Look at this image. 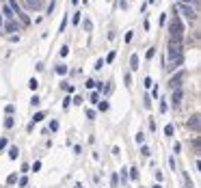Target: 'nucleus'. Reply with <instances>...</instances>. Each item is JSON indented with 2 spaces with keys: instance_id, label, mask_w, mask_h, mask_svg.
Returning <instances> with one entry per match:
<instances>
[{
  "instance_id": "f257e3e1",
  "label": "nucleus",
  "mask_w": 201,
  "mask_h": 188,
  "mask_svg": "<svg viewBox=\"0 0 201 188\" xmlns=\"http://www.w3.org/2000/svg\"><path fill=\"white\" fill-rule=\"evenodd\" d=\"M167 58H169V67L167 69H177L184 61V54H182V44H169V50H167Z\"/></svg>"
},
{
  "instance_id": "f03ea898",
  "label": "nucleus",
  "mask_w": 201,
  "mask_h": 188,
  "mask_svg": "<svg viewBox=\"0 0 201 188\" xmlns=\"http://www.w3.org/2000/svg\"><path fill=\"white\" fill-rule=\"evenodd\" d=\"M169 33H171V41L173 44H182V37H184V26L180 22L177 15H173L171 24H169Z\"/></svg>"
},
{
  "instance_id": "7ed1b4c3",
  "label": "nucleus",
  "mask_w": 201,
  "mask_h": 188,
  "mask_svg": "<svg viewBox=\"0 0 201 188\" xmlns=\"http://www.w3.org/2000/svg\"><path fill=\"white\" fill-rule=\"evenodd\" d=\"M184 78H186V71H177L171 80H169V87H171V91L173 89H182V82H184Z\"/></svg>"
},
{
  "instance_id": "20e7f679",
  "label": "nucleus",
  "mask_w": 201,
  "mask_h": 188,
  "mask_svg": "<svg viewBox=\"0 0 201 188\" xmlns=\"http://www.w3.org/2000/svg\"><path fill=\"white\" fill-rule=\"evenodd\" d=\"M180 11L188 17V20H197L199 15H197V11H195V7H190V4H184V2H180Z\"/></svg>"
},
{
  "instance_id": "39448f33",
  "label": "nucleus",
  "mask_w": 201,
  "mask_h": 188,
  "mask_svg": "<svg viewBox=\"0 0 201 188\" xmlns=\"http://www.w3.org/2000/svg\"><path fill=\"white\" fill-rule=\"evenodd\" d=\"M186 126L193 130V132H199V126H201V121H199V115H193L188 121H186Z\"/></svg>"
},
{
  "instance_id": "423d86ee",
  "label": "nucleus",
  "mask_w": 201,
  "mask_h": 188,
  "mask_svg": "<svg viewBox=\"0 0 201 188\" xmlns=\"http://www.w3.org/2000/svg\"><path fill=\"white\" fill-rule=\"evenodd\" d=\"M4 30H7V33H15V30H20V24H17L15 20H9V22L4 24Z\"/></svg>"
},
{
  "instance_id": "0eeeda50",
  "label": "nucleus",
  "mask_w": 201,
  "mask_h": 188,
  "mask_svg": "<svg viewBox=\"0 0 201 188\" xmlns=\"http://www.w3.org/2000/svg\"><path fill=\"white\" fill-rule=\"evenodd\" d=\"M182 97H184V93H182V89H173V97H171L173 106H177V104L182 102Z\"/></svg>"
},
{
  "instance_id": "6e6552de",
  "label": "nucleus",
  "mask_w": 201,
  "mask_h": 188,
  "mask_svg": "<svg viewBox=\"0 0 201 188\" xmlns=\"http://www.w3.org/2000/svg\"><path fill=\"white\" fill-rule=\"evenodd\" d=\"M24 2H26V7H30V9H35V11H39L41 4H43L41 0H24Z\"/></svg>"
},
{
  "instance_id": "1a4fd4ad",
  "label": "nucleus",
  "mask_w": 201,
  "mask_h": 188,
  "mask_svg": "<svg viewBox=\"0 0 201 188\" xmlns=\"http://www.w3.org/2000/svg\"><path fill=\"white\" fill-rule=\"evenodd\" d=\"M130 69H132V71L139 69V54H132V56H130Z\"/></svg>"
},
{
  "instance_id": "9d476101",
  "label": "nucleus",
  "mask_w": 201,
  "mask_h": 188,
  "mask_svg": "<svg viewBox=\"0 0 201 188\" xmlns=\"http://www.w3.org/2000/svg\"><path fill=\"white\" fill-rule=\"evenodd\" d=\"M2 13H4V17H9V20H13V17H15V15H13V11H11V7H9V4H4V7H2Z\"/></svg>"
},
{
  "instance_id": "9b49d317",
  "label": "nucleus",
  "mask_w": 201,
  "mask_h": 188,
  "mask_svg": "<svg viewBox=\"0 0 201 188\" xmlns=\"http://www.w3.org/2000/svg\"><path fill=\"white\" fill-rule=\"evenodd\" d=\"M13 126H15V119H13L11 115H7V119H4V128L9 130V128H13Z\"/></svg>"
},
{
  "instance_id": "f8f14e48",
  "label": "nucleus",
  "mask_w": 201,
  "mask_h": 188,
  "mask_svg": "<svg viewBox=\"0 0 201 188\" xmlns=\"http://www.w3.org/2000/svg\"><path fill=\"white\" fill-rule=\"evenodd\" d=\"M17 154H20L17 147H9V158H11V160H17Z\"/></svg>"
},
{
  "instance_id": "ddd939ff",
  "label": "nucleus",
  "mask_w": 201,
  "mask_h": 188,
  "mask_svg": "<svg viewBox=\"0 0 201 188\" xmlns=\"http://www.w3.org/2000/svg\"><path fill=\"white\" fill-rule=\"evenodd\" d=\"M46 119V112H35V117H33V123H39V121H43Z\"/></svg>"
},
{
  "instance_id": "4468645a",
  "label": "nucleus",
  "mask_w": 201,
  "mask_h": 188,
  "mask_svg": "<svg viewBox=\"0 0 201 188\" xmlns=\"http://www.w3.org/2000/svg\"><path fill=\"white\" fill-rule=\"evenodd\" d=\"M173 132H175L173 123H167V126H164V134H167V136H173Z\"/></svg>"
},
{
  "instance_id": "2eb2a0df",
  "label": "nucleus",
  "mask_w": 201,
  "mask_h": 188,
  "mask_svg": "<svg viewBox=\"0 0 201 188\" xmlns=\"http://www.w3.org/2000/svg\"><path fill=\"white\" fill-rule=\"evenodd\" d=\"M56 74L58 76H65L67 74V65H56Z\"/></svg>"
},
{
  "instance_id": "dca6fc26",
  "label": "nucleus",
  "mask_w": 201,
  "mask_h": 188,
  "mask_svg": "<svg viewBox=\"0 0 201 188\" xmlns=\"http://www.w3.org/2000/svg\"><path fill=\"white\" fill-rule=\"evenodd\" d=\"M134 141H136V145H143V143H145V134H143V132H139V134L134 136Z\"/></svg>"
},
{
  "instance_id": "f3484780",
  "label": "nucleus",
  "mask_w": 201,
  "mask_h": 188,
  "mask_svg": "<svg viewBox=\"0 0 201 188\" xmlns=\"http://www.w3.org/2000/svg\"><path fill=\"white\" fill-rule=\"evenodd\" d=\"M28 87H30V89L35 91V89L39 87V80H37V78H30V80H28Z\"/></svg>"
},
{
  "instance_id": "a211bd4d",
  "label": "nucleus",
  "mask_w": 201,
  "mask_h": 188,
  "mask_svg": "<svg viewBox=\"0 0 201 188\" xmlns=\"http://www.w3.org/2000/svg\"><path fill=\"white\" fill-rule=\"evenodd\" d=\"M141 154H143V156H145V158H147V156H151L149 147H147V145H141Z\"/></svg>"
},
{
  "instance_id": "6ab92c4d",
  "label": "nucleus",
  "mask_w": 201,
  "mask_h": 188,
  "mask_svg": "<svg viewBox=\"0 0 201 188\" xmlns=\"http://www.w3.org/2000/svg\"><path fill=\"white\" fill-rule=\"evenodd\" d=\"M48 130H50V132H56V130H58V121H50Z\"/></svg>"
},
{
  "instance_id": "aec40b11",
  "label": "nucleus",
  "mask_w": 201,
  "mask_h": 188,
  "mask_svg": "<svg viewBox=\"0 0 201 188\" xmlns=\"http://www.w3.org/2000/svg\"><path fill=\"white\" fill-rule=\"evenodd\" d=\"M15 180H17V173H11V175L7 177V184H15Z\"/></svg>"
},
{
  "instance_id": "412c9836",
  "label": "nucleus",
  "mask_w": 201,
  "mask_h": 188,
  "mask_svg": "<svg viewBox=\"0 0 201 188\" xmlns=\"http://www.w3.org/2000/svg\"><path fill=\"white\" fill-rule=\"evenodd\" d=\"M91 102H93V104H98V102H100V93H98V91H93V93H91Z\"/></svg>"
},
{
  "instance_id": "4be33fe9",
  "label": "nucleus",
  "mask_w": 201,
  "mask_h": 188,
  "mask_svg": "<svg viewBox=\"0 0 201 188\" xmlns=\"http://www.w3.org/2000/svg\"><path fill=\"white\" fill-rule=\"evenodd\" d=\"M98 106H100V110H104V112L108 110V102H106V99H104V102H98Z\"/></svg>"
},
{
  "instance_id": "5701e85b",
  "label": "nucleus",
  "mask_w": 201,
  "mask_h": 188,
  "mask_svg": "<svg viewBox=\"0 0 201 188\" xmlns=\"http://www.w3.org/2000/svg\"><path fill=\"white\" fill-rule=\"evenodd\" d=\"M82 26H85V30H91V28H93V24H91L89 20H85V22H82Z\"/></svg>"
},
{
  "instance_id": "b1692460",
  "label": "nucleus",
  "mask_w": 201,
  "mask_h": 188,
  "mask_svg": "<svg viewBox=\"0 0 201 188\" xmlns=\"http://www.w3.org/2000/svg\"><path fill=\"white\" fill-rule=\"evenodd\" d=\"M87 89H95L98 87V82H93V80H87V85H85Z\"/></svg>"
},
{
  "instance_id": "393cba45",
  "label": "nucleus",
  "mask_w": 201,
  "mask_h": 188,
  "mask_svg": "<svg viewBox=\"0 0 201 188\" xmlns=\"http://www.w3.org/2000/svg\"><path fill=\"white\" fill-rule=\"evenodd\" d=\"M130 177L136 180V177H139V169H130Z\"/></svg>"
},
{
  "instance_id": "a878e982",
  "label": "nucleus",
  "mask_w": 201,
  "mask_h": 188,
  "mask_svg": "<svg viewBox=\"0 0 201 188\" xmlns=\"http://www.w3.org/2000/svg\"><path fill=\"white\" fill-rule=\"evenodd\" d=\"M69 54V46H63L61 48V56H67Z\"/></svg>"
},
{
  "instance_id": "bb28decb",
  "label": "nucleus",
  "mask_w": 201,
  "mask_h": 188,
  "mask_svg": "<svg viewBox=\"0 0 201 188\" xmlns=\"http://www.w3.org/2000/svg\"><path fill=\"white\" fill-rule=\"evenodd\" d=\"M30 104H33V106H39V97L33 95V97H30Z\"/></svg>"
},
{
  "instance_id": "cd10ccee",
  "label": "nucleus",
  "mask_w": 201,
  "mask_h": 188,
  "mask_svg": "<svg viewBox=\"0 0 201 188\" xmlns=\"http://www.w3.org/2000/svg\"><path fill=\"white\" fill-rule=\"evenodd\" d=\"M13 110H15V108H13V104H9V106L4 108V112H7V115H13Z\"/></svg>"
},
{
  "instance_id": "c85d7f7f",
  "label": "nucleus",
  "mask_w": 201,
  "mask_h": 188,
  "mask_svg": "<svg viewBox=\"0 0 201 188\" xmlns=\"http://www.w3.org/2000/svg\"><path fill=\"white\" fill-rule=\"evenodd\" d=\"M110 182H112V186H117V184H119V175H117V173H115V175H112V177H110Z\"/></svg>"
},
{
  "instance_id": "c756f323",
  "label": "nucleus",
  "mask_w": 201,
  "mask_h": 188,
  "mask_svg": "<svg viewBox=\"0 0 201 188\" xmlns=\"http://www.w3.org/2000/svg\"><path fill=\"white\" fill-rule=\"evenodd\" d=\"M182 2H184V4H193V7L199 4V0H182Z\"/></svg>"
},
{
  "instance_id": "7c9ffc66",
  "label": "nucleus",
  "mask_w": 201,
  "mask_h": 188,
  "mask_svg": "<svg viewBox=\"0 0 201 188\" xmlns=\"http://www.w3.org/2000/svg\"><path fill=\"white\" fill-rule=\"evenodd\" d=\"M7 145H9V141H7V139H0V151H2Z\"/></svg>"
},
{
  "instance_id": "2f4dec72",
  "label": "nucleus",
  "mask_w": 201,
  "mask_h": 188,
  "mask_svg": "<svg viewBox=\"0 0 201 188\" xmlns=\"http://www.w3.org/2000/svg\"><path fill=\"white\" fill-rule=\"evenodd\" d=\"M153 52H156V48H149V50H147V54H145V56H147V58H153Z\"/></svg>"
},
{
  "instance_id": "473e14b6",
  "label": "nucleus",
  "mask_w": 201,
  "mask_h": 188,
  "mask_svg": "<svg viewBox=\"0 0 201 188\" xmlns=\"http://www.w3.org/2000/svg\"><path fill=\"white\" fill-rule=\"evenodd\" d=\"M112 61H115V52H110V54L106 56V63H112Z\"/></svg>"
},
{
  "instance_id": "72a5a7b5",
  "label": "nucleus",
  "mask_w": 201,
  "mask_h": 188,
  "mask_svg": "<svg viewBox=\"0 0 201 188\" xmlns=\"http://www.w3.org/2000/svg\"><path fill=\"white\" fill-rule=\"evenodd\" d=\"M69 104H71V99H69V97H65V99H63V108H69Z\"/></svg>"
},
{
  "instance_id": "f704fd0d",
  "label": "nucleus",
  "mask_w": 201,
  "mask_h": 188,
  "mask_svg": "<svg viewBox=\"0 0 201 188\" xmlns=\"http://www.w3.org/2000/svg\"><path fill=\"white\" fill-rule=\"evenodd\" d=\"M39 169H41V162H39V160H37V162H35V164H33V171H35V173H37V171H39Z\"/></svg>"
},
{
  "instance_id": "c9c22d12",
  "label": "nucleus",
  "mask_w": 201,
  "mask_h": 188,
  "mask_svg": "<svg viewBox=\"0 0 201 188\" xmlns=\"http://www.w3.org/2000/svg\"><path fill=\"white\" fill-rule=\"evenodd\" d=\"M102 67H104V61H102V58H98V63H95V69H102Z\"/></svg>"
},
{
  "instance_id": "e433bc0d",
  "label": "nucleus",
  "mask_w": 201,
  "mask_h": 188,
  "mask_svg": "<svg viewBox=\"0 0 201 188\" xmlns=\"http://www.w3.org/2000/svg\"><path fill=\"white\" fill-rule=\"evenodd\" d=\"M151 85H153V80H151V78H145V87H147V89H151Z\"/></svg>"
},
{
  "instance_id": "4c0bfd02",
  "label": "nucleus",
  "mask_w": 201,
  "mask_h": 188,
  "mask_svg": "<svg viewBox=\"0 0 201 188\" xmlns=\"http://www.w3.org/2000/svg\"><path fill=\"white\" fill-rule=\"evenodd\" d=\"M167 108H169V106H167V102H162V104H160V112H167Z\"/></svg>"
},
{
  "instance_id": "58836bf2",
  "label": "nucleus",
  "mask_w": 201,
  "mask_h": 188,
  "mask_svg": "<svg viewBox=\"0 0 201 188\" xmlns=\"http://www.w3.org/2000/svg\"><path fill=\"white\" fill-rule=\"evenodd\" d=\"M95 117V110H87V119H93Z\"/></svg>"
},
{
  "instance_id": "ea45409f",
  "label": "nucleus",
  "mask_w": 201,
  "mask_h": 188,
  "mask_svg": "<svg viewBox=\"0 0 201 188\" xmlns=\"http://www.w3.org/2000/svg\"><path fill=\"white\" fill-rule=\"evenodd\" d=\"M26 184H28V180H26V177H22V180H20V188H24Z\"/></svg>"
},
{
  "instance_id": "a19ab883",
  "label": "nucleus",
  "mask_w": 201,
  "mask_h": 188,
  "mask_svg": "<svg viewBox=\"0 0 201 188\" xmlns=\"http://www.w3.org/2000/svg\"><path fill=\"white\" fill-rule=\"evenodd\" d=\"M54 7H56V2L52 0V2H50V7H48V13H52V11H54Z\"/></svg>"
},
{
  "instance_id": "79ce46f5",
  "label": "nucleus",
  "mask_w": 201,
  "mask_h": 188,
  "mask_svg": "<svg viewBox=\"0 0 201 188\" xmlns=\"http://www.w3.org/2000/svg\"><path fill=\"white\" fill-rule=\"evenodd\" d=\"M74 188H82V184H76V186H74Z\"/></svg>"
},
{
  "instance_id": "37998d69",
  "label": "nucleus",
  "mask_w": 201,
  "mask_h": 188,
  "mask_svg": "<svg viewBox=\"0 0 201 188\" xmlns=\"http://www.w3.org/2000/svg\"><path fill=\"white\" fill-rule=\"evenodd\" d=\"M153 188H162V186H160V184H156V186H153Z\"/></svg>"
},
{
  "instance_id": "c03bdc74",
  "label": "nucleus",
  "mask_w": 201,
  "mask_h": 188,
  "mask_svg": "<svg viewBox=\"0 0 201 188\" xmlns=\"http://www.w3.org/2000/svg\"><path fill=\"white\" fill-rule=\"evenodd\" d=\"M0 26H2V15H0Z\"/></svg>"
},
{
  "instance_id": "a18cd8bd",
  "label": "nucleus",
  "mask_w": 201,
  "mask_h": 188,
  "mask_svg": "<svg viewBox=\"0 0 201 188\" xmlns=\"http://www.w3.org/2000/svg\"><path fill=\"white\" fill-rule=\"evenodd\" d=\"M0 33H2V30H0Z\"/></svg>"
}]
</instances>
